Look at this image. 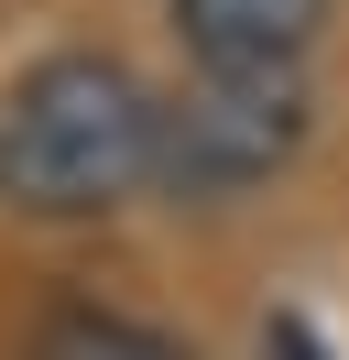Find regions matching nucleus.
Returning <instances> with one entry per match:
<instances>
[{"label":"nucleus","instance_id":"39448f33","mask_svg":"<svg viewBox=\"0 0 349 360\" xmlns=\"http://www.w3.org/2000/svg\"><path fill=\"white\" fill-rule=\"evenodd\" d=\"M273 360H327V349H317V338L295 328V316H273Z\"/></svg>","mask_w":349,"mask_h":360},{"label":"nucleus","instance_id":"20e7f679","mask_svg":"<svg viewBox=\"0 0 349 360\" xmlns=\"http://www.w3.org/2000/svg\"><path fill=\"white\" fill-rule=\"evenodd\" d=\"M22 360H196V349H174V338L131 328V316H99V306H65V316H44V328L22 338Z\"/></svg>","mask_w":349,"mask_h":360},{"label":"nucleus","instance_id":"7ed1b4c3","mask_svg":"<svg viewBox=\"0 0 349 360\" xmlns=\"http://www.w3.org/2000/svg\"><path fill=\"white\" fill-rule=\"evenodd\" d=\"M317 22H327V0H174L196 77H295Z\"/></svg>","mask_w":349,"mask_h":360},{"label":"nucleus","instance_id":"f257e3e1","mask_svg":"<svg viewBox=\"0 0 349 360\" xmlns=\"http://www.w3.org/2000/svg\"><path fill=\"white\" fill-rule=\"evenodd\" d=\"M164 175V98L120 55H44L0 88V197L33 219H99Z\"/></svg>","mask_w":349,"mask_h":360},{"label":"nucleus","instance_id":"f03ea898","mask_svg":"<svg viewBox=\"0 0 349 360\" xmlns=\"http://www.w3.org/2000/svg\"><path fill=\"white\" fill-rule=\"evenodd\" d=\"M305 142L295 77H196V98H164V175L174 197H240Z\"/></svg>","mask_w":349,"mask_h":360}]
</instances>
